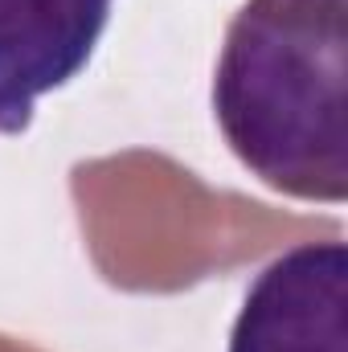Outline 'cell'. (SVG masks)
Returning <instances> with one entry per match:
<instances>
[{
  "label": "cell",
  "mask_w": 348,
  "mask_h": 352,
  "mask_svg": "<svg viewBox=\"0 0 348 352\" xmlns=\"http://www.w3.org/2000/svg\"><path fill=\"white\" fill-rule=\"evenodd\" d=\"M213 111L266 188L348 197V0H246L217 58Z\"/></svg>",
  "instance_id": "6da1fadb"
},
{
  "label": "cell",
  "mask_w": 348,
  "mask_h": 352,
  "mask_svg": "<svg viewBox=\"0 0 348 352\" xmlns=\"http://www.w3.org/2000/svg\"><path fill=\"white\" fill-rule=\"evenodd\" d=\"M230 352H348V246L303 242L250 283Z\"/></svg>",
  "instance_id": "7a4b0ae2"
},
{
  "label": "cell",
  "mask_w": 348,
  "mask_h": 352,
  "mask_svg": "<svg viewBox=\"0 0 348 352\" xmlns=\"http://www.w3.org/2000/svg\"><path fill=\"white\" fill-rule=\"evenodd\" d=\"M115 0H0V135L33 123L37 98L74 82Z\"/></svg>",
  "instance_id": "3957f363"
}]
</instances>
